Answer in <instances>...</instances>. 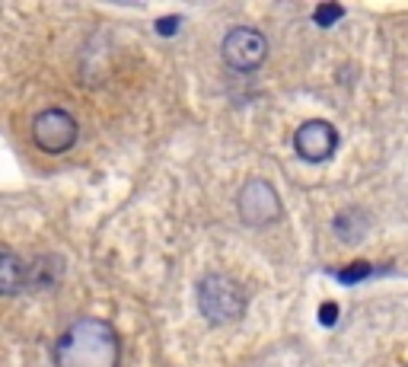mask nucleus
I'll list each match as a JSON object with an SVG mask.
<instances>
[{
    "label": "nucleus",
    "mask_w": 408,
    "mask_h": 367,
    "mask_svg": "<svg viewBox=\"0 0 408 367\" xmlns=\"http://www.w3.org/2000/svg\"><path fill=\"white\" fill-rule=\"evenodd\" d=\"M55 367H118L121 342L105 319H77L55 342Z\"/></svg>",
    "instance_id": "1"
},
{
    "label": "nucleus",
    "mask_w": 408,
    "mask_h": 367,
    "mask_svg": "<svg viewBox=\"0 0 408 367\" xmlns=\"http://www.w3.org/2000/svg\"><path fill=\"white\" fill-rule=\"evenodd\" d=\"M198 307H201V316L204 319L223 326V323H233V319L242 316V310H246V294L230 278L204 275L198 281Z\"/></svg>",
    "instance_id": "2"
},
{
    "label": "nucleus",
    "mask_w": 408,
    "mask_h": 367,
    "mask_svg": "<svg viewBox=\"0 0 408 367\" xmlns=\"http://www.w3.org/2000/svg\"><path fill=\"white\" fill-rule=\"evenodd\" d=\"M236 211L249 227H268L281 217V195L265 179H249L236 195Z\"/></svg>",
    "instance_id": "3"
},
{
    "label": "nucleus",
    "mask_w": 408,
    "mask_h": 367,
    "mask_svg": "<svg viewBox=\"0 0 408 367\" xmlns=\"http://www.w3.org/2000/svg\"><path fill=\"white\" fill-rule=\"evenodd\" d=\"M223 61L227 67L233 70H256L262 67V61L268 58V39H265L258 29H249V26H236L223 35Z\"/></svg>",
    "instance_id": "4"
},
{
    "label": "nucleus",
    "mask_w": 408,
    "mask_h": 367,
    "mask_svg": "<svg viewBox=\"0 0 408 367\" xmlns=\"http://www.w3.org/2000/svg\"><path fill=\"white\" fill-rule=\"evenodd\" d=\"M32 141L45 153H64L77 144V122L64 109H45L32 118Z\"/></svg>",
    "instance_id": "5"
},
{
    "label": "nucleus",
    "mask_w": 408,
    "mask_h": 367,
    "mask_svg": "<svg viewBox=\"0 0 408 367\" xmlns=\"http://www.w3.org/2000/svg\"><path fill=\"white\" fill-rule=\"evenodd\" d=\"M294 147L303 160L310 163H322L335 153L338 147V131H335L332 122H322V118H312V122H303L294 134Z\"/></svg>",
    "instance_id": "6"
},
{
    "label": "nucleus",
    "mask_w": 408,
    "mask_h": 367,
    "mask_svg": "<svg viewBox=\"0 0 408 367\" xmlns=\"http://www.w3.org/2000/svg\"><path fill=\"white\" fill-rule=\"evenodd\" d=\"M26 278H29L26 265H22L13 252L10 250L0 252V294H4V297H13L22 284H26Z\"/></svg>",
    "instance_id": "7"
},
{
    "label": "nucleus",
    "mask_w": 408,
    "mask_h": 367,
    "mask_svg": "<svg viewBox=\"0 0 408 367\" xmlns=\"http://www.w3.org/2000/svg\"><path fill=\"white\" fill-rule=\"evenodd\" d=\"M335 233H338L345 243L364 240V233H367V214H364V211H357V208L341 211V214L335 217Z\"/></svg>",
    "instance_id": "8"
},
{
    "label": "nucleus",
    "mask_w": 408,
    "mask_h": 367,
    "mask_svg": "<svg viewBox=\"0 0 408 367\" xmlns=\"http://www.w3.org/2000/svg\"><path fill=\"white\" fill-rule=\"evenodd\" d=\"M341 16H345V7H338V4H319V7L312 10L316 26H332V22H338Z\"/></svg>",
    "instance_id": "9"
},
{
    "label": "nucleus",
    "mask_w": 408,
    "mask_h": 367,
    "mask_svg": "<svg viewBox=\"0 0 408 367\" xmlns=\"http://www.w3.org/2000/svg\"><path fill=\"white\" fill-rule=\"evenodd\" d=\"M370 271H374V269H370V262H351L348 269H341V271H338V281H341V284L364 281V278L370 275Z\"/></svg>",
    "instance_id": "10"
},
{
    "label": "nucleus",
    "mask_w": 408,
    "mask_h": 367,
    "mask_svg": "<svg viewBox=\"0 0 408 367\" xmlns=\"http://www.w3.org/2000/svg\"><path fill=\"white\" fill-rule=\"evenodd\" d=\"M335 319H338V304H322V310H319V323L335 326Z\"/></svg>",
    "instance_id": "11"
},
{
    "label": "nucleus",
    "mask_w": 408,
    "mask_h": 367,
    "mask_svg": "<svg viewBox=\"0 0 408 367\" xmlns=\"http://www.w3.org/2000/svg\"><path fill=\"white\" fill-rule=\"evenodd\" d=\"M176 29H179V20H176V16H163V20L157 22V32L159 35H173Z\"/></svg>",
    "instance_id": "12"
}]
</instances>
